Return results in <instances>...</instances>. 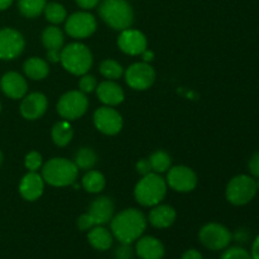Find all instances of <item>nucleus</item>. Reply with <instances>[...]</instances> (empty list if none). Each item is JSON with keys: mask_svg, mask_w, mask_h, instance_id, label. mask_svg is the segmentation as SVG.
<instances>
[{"mask_svg": "<svg viewBox=\"0 0 259 259\" xmlns=\"http://www.w3.org/2000/svg\"><path fill=\"white\" fill-rule=\"evenodd\" d=\"M113 234L103 225H96L88 234L89 243L98 250H108L113 245Z\"/></svg>", "mask_w": 259, "mask_h": 259, "instance_id": "obj_22", "label": "nucleus"}, {"mask_svg": "<svg viewBox=\"0 0 259 259\" xmlns=\"http://www.w3.org/2000/svg\"><path fill=\"white\" fill-rule=\"evenodd\" d=\"M147 228V219L143 212L137 209H125L113 217L110 229L113 237L121 244H132L143 235Z\"/></svg>", "mask_w": 259, "mask_h": 259, "instance_id": "obj_1", "label": "nucleus"}, {"mask_svg": "<svg viewBox=\"0 0 259 259\" xmlns=\"http://www.w3.org/2000/svg\"><path fill=\"white\" fill-rule=\"evenodd\" d=\"M75 164L77 166L78 169H91L98 162V156L95 152L89 147H83V148L78 149L75 154Z\"/></svg>", "mask_w": 259, "mask_h": 259, "instance_id": "obj_27", "label": "nucleus"}, {"mask_svg": "<svg viewBox=\"0 0 259 259\" xmlns=\"http://www.w3.org/2000/svg\"><path fill=\"white\" fill-rule=\"evenodd\" d=\"M118 46L126 55L138 56L147 50V38L139 30L126 28L119 35Z\"/></svg>", "mask_w": 259, "mask_h": 259, "instance_id": "obj_14", "label": "nucleus"}, {"mask_svg": "<svg viewBox=\"0 0 259 259\" xmlns=\"http://www.w3.org/2000/svg\"><path fill=\"white\" fill-rule=\"evenodd\" d=\"M77 227L80 228L81 230H83V232H86V230L93 229V228L96 227V225H95V223H94L93 218L90 217V214H89V212H86V214H82L80 218H78Z\"/></svg>", "mask_w": 259, "mask_h": 259, "instance_id": "obj_35", "label": "nucleus"}, {"mask_svg": "<svg viewBox=\"0 0 259 259\" xmlns=\"http://www.w3.org/2000/svg\"><path fill=\"white\" fill-rule=\"evenodd\" d=\"M60 62L70 73L82 76L88 73L93 66V55L82 43H70L61 50Z\"/></svg>", "mask_w": 259, "mask_h": 259, "instance_id": "obj_5", "label": "nucleus"}, {"mask_svg": "<svg viewBox=\"0 0 259 259\" xmlns=\"http://www.w3.org/2000/svg\"><path fill=\"white\" fill-rule=\"evenodd\" d=\"M45 190V180L38 172H28L19 184V192L23 199L35 201L39 199Z\"/></svg>", "mask_w": 259, "mask_h": 259, "instance_id": "obj_16", "label": "nucleus"}, {"mask_svg": "<svg viewBox=\"0 0 259 259\" xmlns=\"http://www.w3.org/2000/svg\"><path fill=\"white\" fill-rule=\"evenodd\" d=\"M24 73L32 80H43L50 73V67L48 63L43 58L39 57H30L23 65Z\"/></svg>", "mask_w": 259, "mask_h": 259, "instance_id": "obj_23", "label": "nucleus"}, {"mask_svg": "<svg viewBox=\"0 0 259 259\" xmlns=\"http://www.w3.org/2000/svg\"><path fill=\"white\" fill-rule=\"evenodd\" d=\"M96 94L101 103L105 104L106 106H116L124 100L123 89L111 80L99 83L96 88Z\"/></svg>", "mask_w": 259, "mask_h": 259, "instance_id": "obj_20", "label": "nucleus"}, {"mask_svg": "<svg viewBox=\"0 0 259 259\" xmlns=\"http://www.w3.org/2000/svg\"><path fill=\"white\" fill-rule=\"evenodd\" d=\"M48 106V100L43 94L32 93L24 96L20 104V113L28 120H35L46 113Z\"/></svg>", "mask_w": 259, "mask_h": 259, "instance_id": "obj_15", "label": "nucleus"}, {"mask_svg": "<svg viewBox=\"0 0 259 259\" xmlns=\"http://www.w3.org/2000/svg\"><path fill=\"white\" fill-rule=\"evenodd\" d=\"M156 80V71L149 63L137 62L125 71V81L133 90L143 91L151 88Z\"/></svg>", "mask_w": 259, "mask_h": 259, "instance_id": "obj_10", "label": "nucleus"}, {"mask_svg": "<svg viewBox=\"0 0 259 259\" xmlns=\"http://www.w3.org/2000/svg\"><path fill=\"white\" fill-rule=\"evenodd\" d=\"M255 184H257V189H258V191H259V177H258L257 181H255Z\"/></svg>", "mask_w": 259, "mask_h": 259, "instance_id": "obj_47", "label": "nucleus"}, {"mask_svg": "<svg viewBox=\"0 0 259 259\" xmlns=\"http://www.w3.org/2000/svg\"><path fill=\"white\" fill-rule=\"evenodd\" d=\"M257 191V184L253 177L248 175H238L229 181L225 190V195L230 204L235 206H242V205L249 204L255 197Z\"/></svg>", "mask_w": 259, "mask_h": 259, "instance_id": "obj_6", "label": "nucleus"}, {"mask_svg": "<svg viewBox=\"0 0 259 259\" xmlns=\"http://www.w3.org/2000/svg\"><path fill=\"white\" fill-rule=\"evenodd\" d=\"M60 58H61V51H47V60L50 62L56 63V62H60Z\"/></svg>", "mask_w": 259, "mask_h": 259, "instance_id": "obj_41", "label": "nucleus"}, {"mask_svg": "<svg viewBox=\"0 0 259 259\" xmlns=\"http://www.w3.org/2000/svg\"><path fill=\"white\" fill-rule=\"evenodd\" d=\"M2 90L8 98L22 99L28 91V83L25 78L18 72H8L2 78Z\"/></svg>", "mask_w": 259, "mask_h": 259, "instance_id": "obj_17", "label": "nucleus"}, {"mask_svg": "<svg viewBox=\"0 0 259 259\" xmlns=\"http://www.w3.org/2000/svg\"><path fill=\"white\" fill-rule=\"evenodd\" d=\"M98 27L95 17L88 12H77L66 18L65 30L70 37L83 39L94 34Z\"/></svg>", "mask_w": 259, "mask_h": 259, "instance_id": "obj_9", "label": "nucleus"}, {"mask_svg": "<svg viewBox=\"0 0 259 259\" xmlns=\"http://www.w3.org/2000/svg\"><path fill=\"white\" fill-rule=\"evenodd\" d=\"M99 2L100 0H76L78 7L82 8L83 10L94 9V8H96L99 5Z\"/></svg>", "mask_w": 259, "mask_h": 259, "instance_id": "obj_39", "label": "nucleus"}, {"mask_svg": "<svg viewBox=\"0 0 259 259\" xmlns=\"http://www.w3.org/2000/svg\"><path fill=\"white\" fill-rule=\"evenodd\" d=\"M142 57H143L144 62L148 63V62H151V61L154 60V53L152 52L151 50H148V48H147V50L142 53Z\"/></svg>", "mask_w": 259, "mask_h": 259, "instance_id": "obj_43", "label": "nucleus"}, {"mask_svg": "<svg viewBox=\"0 0 259 259\" xmlns=\"http://www.w3.org/2000/svg\"><path fill=\"white\" fill-rule=\"evenodd\" d=\"M24 164L29 172H37L42 167V156L38 152L32 151L25 156Z\"/></svg>", "mask_w": 259, "mask_h": 259, "instance_id": "obj_33", "label": "nucleus"}, {"mask_svg": "<svg viewBox=\"0 0 259 259\" xmlns=\"http://www.w3.org/2000/svg\"><path fill=\"white\" fill-rule=\"evenodd\" d=\"M181 259H202V254L196 249H189L182 254Z\"/></svg>", "mask_w": 259, "mask_h": 259, "instance_id": "obj_40", "label": "nucleus"}, {"mask_svg": "<svg viewBox=\"0 0 259 259\" xmlns=\"http://www.w3.org/2000/svg\"><path fill=\"white\" fill-rule=\"evenodd\" d=\"M100 73L109 80H118L123 76L124 70L119 62L114 60H105L100 65Z\"/></svg>", "mask_w": 259, "mask_h": 259, "instance_id": "obj_31", "label": "nucleus"}, {"mask_svg": "<svg viewBox=\"0 0 259 259\" xmlns=\"http://www.w3.org/2000/svg\"><path fill=\"white\" fill-rule=\"evenodd\" d=\"M46 4H47L46 0H19L18 8L24 17L35 18L42 14Z\"/></svg>", "mask_w": 259, "mask_h": 259, "instance_id": "obj_28", "label": "nucleus"}, {"mask_svg": "<svg viewBox=\"0 0 259 259\" xmlns=\"http://www.w3.org/2000/svg\"><path fill=\"white\" fill-rule=\"evenodd\" d=\"M43 13L46 15V19L52 23V24H60V23L65 22L66 18H67V12H66L65 7L58 4V3H48V4H46Z\"/></svg>", "mask_w": 259, "mask_h": 259, "instance_id": "obj_30", "label": "nucleus"}, {"mask_svg": "<svg viewBox=\"0 0 259 259\" xmlns=\"http://www.w3.org/2000/svg\"><path fill=\"white\" fill-rule=\"evenodd\" d=\"M105 177L101 172L95 171V169H91L88 174L83 176L82 179V186L90 194H99L104 190L105 187Z\"/></svg>", "mask_w": 259, "mask_h": 259, "instance_id": "obj_26", "label": "nucleus"}, {"mask_svg": "<svg viewBox=\"0 0 259 259\" xmlns=\"http://www.w3.org/2000/svg\"><path fill=\"white\" fill-rule=\"evenodd\" d=\"M200 242L210 250H223L229 247L233 235L227 227L218 223L204 225L199 233Z\"/></svg>", "mask_w": 259, "mask_h": 259, "instance_id": "obj_8", "label": "nucleus"}, {"mask_svg": "<svg viewBox=\"0 0 259 259\" xmlns=\"http://www.w3.org/2000/svg\"><path fill=\"white\" fill-rule=\"evenodd\" d=\"M136 252L142 259H162L164 255V247L157 238L141 237L137 240Z\"/></svg>", "mask_w": 259, "mask_h": 259, "instance_id": "obj_19", "label": "nucleus"}, {"mask_svg": "<svg viewBox=\"0 0 259 259\" xmlns=\"http://www.w3.org/2000/svg\"><path fill=\"white\" fill-rule=\"evenodd\" d=\"M0 111H2V104H0Z\"/></svg>", "mask_w": 259, "mask_h": 259, "instance_id": "obj_48", "label": "nucleus"}, {"mask_svg": "<svg viewBox=\"0 0 259 259\" xmlns=\"http://www.w3.org/2000/svg\"><path fill=\"white\" fill-rule=\"evenodd\" d=\"M89 99L80 90L68 91L61 96L57 104V111L65 120H76L86 113Z\"/></svg>", "mask_w": 259, "mask_h": 259, "instance_id": "obj_7", "label": "nucleus"}, {"mask_svg": "<svg viewBox=\"0 0 259 259\" xmlns=\"http://www.w3.org/2000/svg\"><path fill=\"white\" fill-rule=\"evenodd\" d=\"M13 0H0V10H5L12 5Z\"/></svg>", "mask_w": 259, "mask_h": 259, "instance_id": "obj_45", "label": "nucleus"}, {"mask_svg": "<svg viewBox=\"0 0 259 259\" xmlns=\"http://www.w3.org/2000/svg\"><path fill=\"white\" fill-rule=\"evenodd\" d=\"M25 40L18 30L13 28L0 29V60H14L22 55Z\"/></svg>", "mask_w": 259, "mask_h": 259, "instance_id": "obj_11", "label": "nucleus"}, {"mask_svg": "<svg viewBox=\"0 0 259 259\" xmlns=\"http://www.w3.org/2000/svg\"><path fill=\"white\" fill-rule=\"evenodd\" d=\"M149 162H151L152 171L156 174H163V172L168 171L171 167V157L167 152L164 151H156L151 154L149 157Z\"/></svg>", "mask_w": 259, "mask_h": 259, "instance_id": "obj_29", "label": "nucleus"}, {"mask_svg": "<svg viewBox=\"0 0 259 259\" xmlns=\"http://www.w3.org/2000/svg\"><path fill=\"white\" fill-rule=\"evenodd\" d=\"M73 137V129L68 120H61L52 128V139L56 146L65 147L71 142Z\"/></svg>", "mask_w": 259, "mask_h": 259, "instance_id": "obj_25", "label": "nucleus"}, {"mask_svg": "<svg viewBox=\"0 0 259 259\" xmlns=\"http://www.w3.org/2000/svg\"><path fill=\"white\" fill-rule=\"evenodd\" d=\"M96 129L106 136H115L123 128V118L111 106H101L94 113Z\"/></svg>", "mask_w": 259, "mask_h": 259, "instance_id": "obj_12", "label": "nucleus"}, {"mask_svg": "<svg viewBox=\"0 0 259 259\" xmlns=\"http://www.w3.org/2000/svg\"><path fill=\"white\" fill-rule=\"evenodd\" d=\"M2 163H3V153L0 152V166H2Z\"/></svg>", "mask_w": 259, "mask_h": 259, "instance_id": "obj_46", "label": "nucleus"}, {"mask_svg": "<svg viewBox=\"0 0 259 259\" xmlns=\"http://www.w3.org/2000/svg\"><path fill=\"white\" fill-rule=\"evenodd\" d=\"M116 259H133V249L131 244H121L120 247L116 248L115 250Z\"/></svg>", "mask_w": 259, "mask_h": 259, "instance_id": "obj_36", "label": "nucleus"}, {"mask_svg": "<svg viewBox=\"0 0 259 259\" xmlns=\"http://www.w3.org/2000/svg\"><path fill=\"white\" fill-rule=\"evenodd\" d=\"M78 168L75 162L66 158H52L42 167L45 182L55 187L71 186L76 182Z\"/></svg>", "mask_w": 259, "mask_h": 259, "instance_id": "obj_3", "label": "nucleus"}, {"mask_svg": "<svg viewBox=\"0 0 259 259\" xmlns=\"http://www.w3.org/2000/svg\"><path fill=\"white\" fill-rule=\"evenodd\" d=\"M167 192V182L156 172L146 175L139 180L134 189V197L142 206L153 207L164 199Z\"/></svg>", "mask_w": 259, "mask_h": 259, "instance_id": "obj_4", "label": "nucleus"}, {"mask_svg": "<svg viewBox=\"0 0 259 259\" xmlns=\"http://www.w3.org/2000/svg\"><path fill=\"white\" fill-rule=\"evenodd\" d=\"M248 168H249L250 174L253 177H259V152H255L249 159V163H248Z\"/></svg>", "mask_w": 259, "mask_h": 259, "instance_id": "obj_38", "label": "nucleus"}, {"mask_svg": "<svg viewBox=\"0 0 259 259\" xmlns=\"http://www.w3.org/2000/svg\"><path fill=\"white\" fill-rule=\"evenodd\" d=\"M136 168H137V171H138V174L142 175V176H146V175L151 174L152 172L151 162H149L148 158L139 159L136 164Z\"/></svg>", "mask_w": 259, "mask_h": 259, "instance_id": "obj_37", "label": "nucleus"}, {"mask_svg": "<svg viewBox=\"0 0 259 259\" xmlns=\"http://www.w3.org/2000/svg\"><path fill=\"white\" fill-rule=\"evenodd\" d=\"M78 88H80V91H82L83 94H90L93 93L94 90H96L98 88V81H96V77L93 75H82L80 82H78Z\"/></svg>", "mask_w": 259, "mask_h": 259, "instance_id": "obj_34", "label": "nucleus"}, {"mask_svg": "<svg viewBox=\"0 0 259 259\" xmlns=\"http://www.w3.org/2000/svg\"><path fill=\"white\" fill-rule=\"evenodd\" d=\"M88 212L93 218L95 225H105L113 219L114 204L109 197H98V199L91 202L90 209H89Z\"/></svg>", "mask_w": 259, "mask_h": 259, "instance_id": "obj_18", "label": "nucleus"}, {"mask_svg": "<svg viewBox=\"0 0 259 259\" xmlns=\"http://www.w3.org/2000/svg\"><path fill=\"white\" fill-rule=\"evenodd\" d=\"M63 42H65V37H63L62 30L58 27H47L42 33V43L47 51H61L63 48Z\"/></svg>", "mask_w": 259, "mask_h": 259, "instance_id": "obj_24", "label": "nucleus"}, {"mask_svg": "<svg viewBox=\"0 0 259 259\" xmlns=\"http://www.w3.org/2000/svg\"><path fill=\"white\" fill-rule=\"evenodd\" d=\"M167 185L177 192H190L197 185V176L190 167L176 166L167 174Z\"/></svg>", "mask_w": 259, "mask_h": 259, "instance_id": "obj_13", "label": "nucleus"}, {"mask_svg": "<svg viewBox=\"0 0 259 259\" xmlns=\"http://www.w3.org/2000/svg\"><path fill=\"white\" fill-rule=\"evenodd\" d=\"M235 238H237V240H239V242H247L248 235L245 234L244 230H239V232L237 233V235H235Z\"/></svg>", "mask_w": 259, "mask_h": 259, "instance_id": "obj_44", "label": "nucleus"}, {"mask_svg": "<svg viewBox=\"0 0 259 259\" xmlns=\"http://www.w3.org/2000/svg\"><path fill=\"white\" fill-rule=\"evenodd\" d=\"M220 259H252L250 253L242 247L228 248Z\"/></svg>", "mask_w": 259, "mask_h": 259, "instance_id": "obj_32", "label": "nucleus"}, {"mask_svg": "<svg viewBox=\"0 0 259 259\" xmlns=\"http://www.w3.org/2000/svg\"><path fill=\"white\" fill-rule=\"evenodd\" d=\"M250 257L252 259H259V235L254 239L252 244V250H250Z\"/></svg>", "mask_w": 259, "mask_h": 259, "instance_id": "obj_42", "label": "nucleus"}, {"mask_svg": "<svg viewBox=\"0 0 259 259\" xmlns=\"http://www.w3.org/2000/svg\"><path fill=\"white\" fill-rule=\"evenodd\" d=\"M101 19L116 30L131 28L134 22V13L126 0H103L99 5Z\"/></svg>", "mask_w": 259, "mask_h": 259, "instance_id": "obj_2", "label": "nucleus"}, {"mask_svg": "<svg viewBox=\"0 0 259 259\" xmlns=\"http://www.w3.org/2000/svg\"><path fill=\"white\" fill-rule=\"evenodd\" d=\"M149 223L154 228L166 229L169 228L176 220V210L169 205H156L149 212Z\"/></svg>", "mask_w": 259, "mask_h": 259, "instance_id": "obj_21", "label": "nucleus"}]
</instances>
